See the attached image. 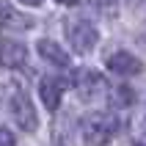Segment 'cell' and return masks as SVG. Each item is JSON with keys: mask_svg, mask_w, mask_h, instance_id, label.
I'll return each instance as SVG.
<instances>
[{"mask_svg": "<svg viewBox=\"0 0 146 146\" xmlns=\"http://www.w3.org/2000/svg\"><path fill=\"white\" fill-rule=\"evenodd\" d=\"M119 130V121L108 113H91L80 121V135L86 146H108Z\"/></svg>", "mask_w": 146, "mask_h": 146, "instance_id": "1", "label": "cell"}, {"mask_svg": "<svg viewBox=\"0 0 146 146\" xmlns=\"http://www.w3.org/2000/svg\"><path fill=\"white\" fill-rule=\"evenodd\" d=\"M66 39H69V47L74 52H88V50L97 47L99 41V33L97 28L86 19H69L66 22Z\"/></svg>", "mask_w": 146, "mask_h": 146, "instance_id": "2", "label": "cell"}, {"mask_svg": "<svg viewBox=\"0 0 146 146\" xmlns=\"http://www.w3.org/2000/svg\"><path fill=\"white\" fill-rule=\"evenodd\" d=\"M8 113H11V119H14V124L19 127V130L36 132V127H39V116H36L33 102L25 97L22 91L11 94V99H8Z\"/></svg>", "mask_w": 146, "mask_h": 146, "instance_id": "3", "label": "cell"}, {"mask_svg": "<svg viewBox=\"0 0 146 146\" xmlns=\"http://www.w3.org/2000/svg\"><path fill=\"white\" fill-rule=\"evenodd\" d=\"M74 91L80 94V99H94L105 91V77L94 69H80L74 74Z\"/></svg>", "mask_w": 146, "mask_h": 146, "instance_id": "4", "label": "cell"}, {"mask_svg": "<svg viewBox=\"0 0 146 146\" xmlns=\"http://www.w3.org/2000/svg\"><path fill=\"white\" fill-rule=\"evenodd\" d=\"M105 64H108V69H110L113 74H121V77L141 74V69H143L141 58H135L132 52H127V50H116V52H110Z\"/></svg>", "mask_w": 146, "mask_h": 146, "instance_id": "5", "label": "cell"}, {"mask_svg": "<svg viewBox=\"0 0 146 146\" xmlns=\"http://www.w3.org/2000/svg\"><path fill=\"white\" fill-rule=\"evenodd\" d=\"M0 64L8 66V69H19V66L28 64V47L19 44L14 39H6L0 44Z\"/></svg>", "mask_w": 146, "mask_h": 146, "instance_id": "6", "label": "cell"}, {"mask_svg": "<svg viewBox=\"0 0 146 146\" xmlns=\"http://www.w3.org/2000/svg\"><path fill=\"white\" fill-rule=\"evenodd\" d=\"M64 86H66V83L61 80V77H55V74H50V77L41 80L39 94H41V102H44L47 110H58V105H61V94H64Z\"/></svg>", "mask_w": 146, "mask_h": 146, "instance_id": "7", "label": "cell"}, {"mask_svg": "<svg viewBox=\"0 0 146 146\" xmlns=\"http://www.w3.org/2000/svg\"><path fill=\"white\" fill-rule=\"evenodd\" d=\"M36 50L41 52L44 61H50V64H55V66H69L72 64V55H69L58 41H52V39H39L36 41Z\"/></svg>", "mask_w": 146, "mask_h": 146, "instance_id": "8", "label": "cell"}, {"mask_svg": "<svg viewBox=\"0 0 146 146\" xmlns=\"http://www.w3.org/2000/svg\"><path fill=\"white\" fill-rule=\"evenodd\" d=\"M0 25H6V28H31L33 19L19 14V11L11 8L8 3H0Z\"/></svg>", "mask_w": 146, "mask_h": 146, "instance_id": "9", "label": "cell"}, {"mask_svg": "<svg viewBox=\"0 0 146 146\" xmlns=\"http://www.w3.org/2000/svg\"><path fill=\"white\" fill-rule=\"evenodd\" d=\"M110 102H113L116 108H127V105H132V91H130V88H116Z\"/></svg>", "mask_w": 146, "mask_h": 146, "instance_id": "10", "label": "cell"}, {"mask_svg": "<svg viewBox=\"0 0 146 146\" xmlns=\"http://www.w3.org/2000/svg\"><path fill=\"white\" fill-rule=\"evenodd\" d=\"M0 146H17V141H14V132L8 130L6 124H0Z\"/></svg>", "mask_w": 146, "mask_h": 146, "instance_id": "11", "label": "cell"}, {"mask_svg": "<svg viewBox=\"0 0 146 146\" xmlns=\"http://www.w3.org/2000/svg\"><path fill=\"white\" fill-rule=\"evenodd\" d=\"M19 3H22V6H41V3H44V0H19Z\"/></svg>", "mask_w": 146, "mask_h": 146, "instance_id": "12", "label": "cell"}, {"mask_svg": "<svg viewBox=\"0 0 146 146\" xmlns=\"http://www.w3.org/2000/svg\"><path fill=\"white\" fill-rule=\"evenodd\" d=\"M55 3H61V6H74L77 0H55Z\"/></svg>", "mask_w": 146, "mask_h": 146, "instance_id": "13", "label": "cell"}, {"mask_svg": "<svg viewBox=\"0 0 146 146\" xmlns=\"http://www.w3.org/2000/svg\"><path fill=\"white\" fill-rule=\"evenodd\" d=\"M135 146H143V143H135Z\"/></svg>", "mask_w": 146, "mask_h": 146, "instance_id": "14", "label": "cell"}]
</instances>
